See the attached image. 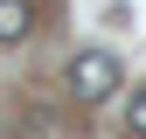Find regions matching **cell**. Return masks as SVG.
<instances>
[{"label":"cell","mask_w":146,"mask_h":139,"mask_svg":"<svg viewBox=\"0 0 146 139\" xmlns=\"http://www.w3.org/2000/svg\"><path fill=\"white\" fill-rule=\"evenodd\" d=\"M70 91H77L84 104L111 97V91H118V56H104V49H84V56H70Z\"/></svg>","instance_id":"cell-1"},{"label":"cell","mask_w":146,"mask_h":139,"mask_svg":"<svg viewBox=\"0 0 146 139\" xmlns=\"http://www.w3.org/2000/svg\"><path fill=\"white\" fill-rule=\"evenodd\" d=\"M28 28H35V7H28V0H0V49L21 42Z\"/></svg>","instance_id":"cell-2"},{"label":"cell","mask_w":146,"mask_h":139,"mask_svg":"<svg viewBox=\"0 0 146 139\" xmlns=\"http://www.w3.org/2000/svg\"><path fill=\"white\" fill-rule=\"evenodd\" d=\"M125 125H132V132H139V139H146V91H139V97H132V104H125Z\"/></svg>","instance_id":"cell-3"}]
</instances>
